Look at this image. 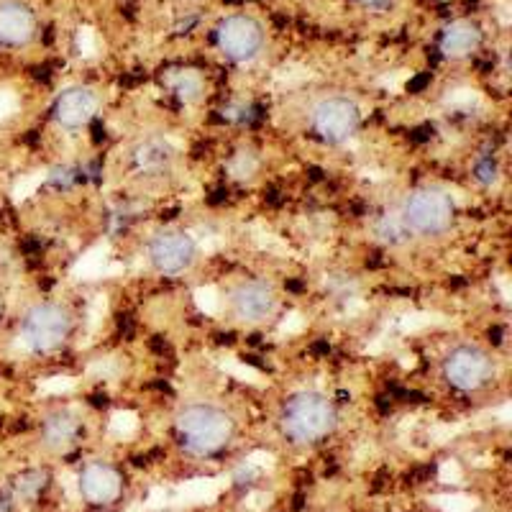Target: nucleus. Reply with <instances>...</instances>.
<instances>
[{"label":"nucleus","mask_w":512,"mask_h":512,"mask_svg":"<svg viewBox=\"0 0 512 512\" xmlns=\"http://www.w3.org/2000/svg\"><path fill=\"white\" fill-rule=\"evenodd\" d=\"M338 423V413L333 408V402L320 392H295L282 402L280 410V425L282 433L290 438L297 446H308V443H318L320 438H326L333 433Z\"/></svg>","instance_id":"nucleus-1"},{"label":"nucleus","mask_w":512,"mask_h":512,"mask_svg":"<svg viewBox=\"0 0 512 512\" xmlns=\"http://www.w3.org/2000/svg\"><path fill=\"white\" fill-rule=\"evenodd\" d=\"M175 428L185 451L195 456H210L228 446L233 431H236V423L226 410L200 402V405H187L185 410L177 413Z\"/></svg>","instance_id":"nucleus-2"},{"label":"nucleus","mask_w":512,"mask_h":512,"mask_svg":"<svg viewBox=\"0 0 512 512\" xmlns=\"http://www.w3.org/2000/svg\"><path fill=\"white\" fill-rule=\"evenodd\" d=\"M72 315L57 303H39L21 320V338L34 354H49L70 338Z\"/></svg>","instance_id":"nucleus-3"},{"label":"nucleus","mask_w":512,"mask_h":512,"mask_svg":"<svg viewBox=\"0 0 512 512\" xmlns=\"http://www.w3.org/2000/svg\"><path fill=\"white\" fill-rule=\"evenodd\" d=\"M454 200L448 198L446 192L433 190V187H423L415 190L405 205H402V223L408 228V233H418V236H441L451 228L454 221Z\"/></svg>","instance_id":"nucleus-4"},{"label":"nucleus","mask_w":512,"mask_h":512,"mask_svg":"<svg viewBox=\"0 0 512 512\" xmlns=\"http://www.w3.org/2000/svg\"><path fill=\"white\" fill-rule=\"evenodd\" d=\"M443 377L454 390L477 392L495 377V361L479 346L461 344L443 359Z\"/></svg>","instance_id":"nucleus-5"},{"label":"nucleus","mask_w":512,"mask_h":512,"mask_svg":"<svg viewBox=\"0 0 512 512\" xmlns=\"http://www.w3.org/2000/svg\"><path fill=\"white\" fill-rule=\"evenodd\" d=\"M361 123L359 105L344 95H331L323 98L310 113V126L315 136L326 144H344L356 134Z\"/></svg>","instance_id":"nucleus-6"},{"label":"nucleus","mask_w":512,"mask_h":512,"mask_svg":"<svg viewBox=\"0 0 512 512\" xmlns=\"http://www.w3.org/2000/svg\"><path fill=\"white\" fill-rule=\"evenodd\" d=\"M216 41L231 62H251L264 47L262 24L251 16H228L218 26Z\"/></svg>","instance_id":"nucleus-7"},{"label":"nucleus","mask_w":512,"mask_h":512,"mask_svg":"<svg viewBox=\"0 0 512 512\" xmlns=\"http://www.w3.org/2000/svg\"><path fill=\"white\" fill-rule=\"evenodd\" d=\"M195 256H198V244L185 231L157 233L149 244V259L154 269L167 277L187 272L195 264Z\"/></svg>","instance_id":"nucleus-8"},{"label":"nucleus","mask_w":512,"mask_h":512,"mask_svg":"<svg viewBox=\"0 0 512 512\" xmlns=\"http://www.w3.org/2000/svg\"><path fill=\"white\" fill-rule=\"evenodd\" d=\"M80 495L90 502V505H111L121 497L123 492V477L116 466L103 464V461H93L82 469L80 479H77Z\"/></svg>","instance_id":"nucleus-9"},{"label":"nucleus","mask_w":512,"mask_h":512,"mask_svg":"<svg viewBox=\"0 0 512 512\" xmlns=\"http://www.w3.org/2000/svg\"><path fill=\"white\" fill-rule=\"evenodd\" d=\"M98 95L90 88H67L64 93H59V98L54 100V121L62 128H75L88 126L90 121L98 113Z\"/></svg>","instance_id":"nucleus-10"},{"label":"nucleus","mask_w":512,"mask_h":512,"mask_svg":"<svg viewBox=\"0 0 512 512\" xmlns=\"http://www.w3.org/2000/svg\"><path fill=\"white\" fill-rule=\"evenodd\" d=\"M231 308L236 318L246 320V323H259L274 313L277 297H274L272 287L264 282H244L231 292Z\"/></svg>","instance_id":"nucleus-11"},{"label":"nucleus","mask_w":512,"mask_h":512,"mask_svg":"<svg viewBox=\"0 0 512 512\" xmlns=\"http://www.w3.org/2000/svg\"><path fill=\"white\" fill-rule=\"evenodd\" d=\"M36 34V16L21 0L0 3V41L11 47H24Z\"/></svg>","instance_id":"nucleus-12"},{"label":"nucleus","mask_w":512,"mask_h":512,"mask_svg":"<svg viewBox=\"0 0 512 512\" xmlns=\"http://www.w3.org/2000/svg\"><path fill=\"white\" fill-rule=\"evenodd\" d=\"M482 44V31L472 21H454L441 36V52L443 57L461 59L477 52Z\"/></svg>","instance_id":"nucleus-13"},{"label":"nucleus","mask_w":512,"mask_h":512,"mask_svg":"<svg viewBox=\"0 0 512 512\" xmlns=\"http://www.w3.org/2000/svg\"><path fill=\"white\" fill-rule=\"evenodd\" d=\"M77 431H80V425L70 413H54L44 423V443L59 451V448H67L75 441Z\"/></svg>","instance_id":"nucleus-14"},{"label":"nucleus","mask_w":512,"mask_h":512,"mask_svg":"<svg viewBox=\"0 0 512 512\" xmlns=\"http://www.w3.org/2000/svg\"><path fill=\"white\" fill-rule=\"evenodd\" d=\"M169 159H172V152H169V146L162 144V141H149V144L139 146V152H136V162L144 169L164 167Z\"/></svg>","instance_id":"nucleus-15"},{"label":"nucleus","mask_w":512,"mask_h":512,"mask_svg":"<svg viewBox=\"0 0 512 512\" xmlns=\"http://www.w3.org/2000/svg\"><path fill=\"white\" fill-rule=\"evenodd\" d=\"M172 88H175V93L180 95L185 103H192V100H198L200 93H203V80H200L198 72H180V75L172 80Z\"/></svg>","instance_id":"nucleus-16"},{"label":"nucleus","mask_w":512,"mask_h":512,"mask_svg":"<svg viewBox=\"0 0 512 512\" xmlns=\"http://www.w3.org/2000/svg\"><path fill=\"white\" fill-rule=\"evenodd\" d=\"M438 505H441L443 512H472L477 502L469 500V497H438Z\"/></svg>","instance_id":"nucleus-17"},{"label":"nucleus","mask_w":512,"mask_h":512,"mask_svg":"<svg viewBox=\"0 0 512 512\" xmlns=\"http://www.w3.org/2000/svg\"><path fill=\"white\" fill-rule=\"evenodd\" d=\"M41 487H44V474H26L24 479H18V495L34 497Z\"/></svg>","instance_id":"nucleus-18"},{"label":"nucleus","mask_w":512,"mask_h":512,"mask_svg":"<svg viewBox=\"0 0 512 512\" xmlns=\"http://www.w3.org/2000/svg\"><path fill=\"white\" fill-rule=\"evenodd\" d=\"M459 477H461V472H459V466H456L454 461H451V464H446L441 469L443 482H459Z\"/></svg>","instance_id":"nucleus-19"},{"label":"nucleus","mask_w":512,"mask_h":512,"mask_svg":"<svg viewBox=\"0 0 512 512\" xmlns=\"http://www.w3.org/2000/svg\"><path fill=\"white\" fill-rule=\"evenodd\" d=\"M364 3H367V6H372V8H377V11H382V8L390 6V0H364Z\"/></svg>","instance_id":"nucleus-20"}]
</instances>
